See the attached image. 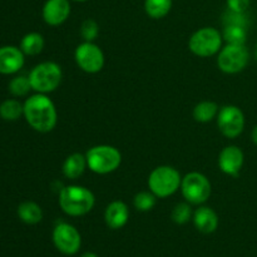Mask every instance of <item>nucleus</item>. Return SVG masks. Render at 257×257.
Instances as JSON below:
<instances>
[{
    "label": "nucleus",
    "mask_w": 257,
    "mask_h": 257,
    "mask_svg": "<svg viewBox=\"0 0 257 257\" xmlns=\"http://www.w3.org/2000/svg\"><path fill=\"white\" fill-rule=\"evenodd\" d=\"M88 167L87 157L82 153H72L65 158L63 163L62 172L68 180H77L84 173L85 168Z\"/></svg>",
    "instance_id": "f3484780"
},
{
    "label": "nucleus",
    "mask_w": 257,
    "mask_h": 257,
    "mask_svg": "<svg viewBox=\"0 0 257 257\" xmlns=\"http://www.w3.org/2000/svg\"><path fill=\"white\" fill-rule=\"evenodd\" d=\"M156 201H157V197L151 191H142L135 196L133 206L136 207V210L141 211V212H148L156 206Z\"/></svg>",
    "instance_id": "b1692460"
},
{
    "label": "nucleus",
    "mask_w": 257,
    "mask_h": 257,
    "mask_svg": "<svg viewBox=\"0 0 257 257\" xmlns=\"http://www.w3.org/2000/svg\"><path fill=\"white\" fill-rule=\"evenodd\" d=\"M63 72L59 64L54 62H43L35 65L29 73L32 89L37 93H52L59 87Z\"/></svg>",
    "instance_id": "39448f33"
},
{
    "label": "nucleus",
    "mask_w": 257,
    "mask_h": 257,
    "mask_svg": "<svg viewBox=\"0 0 257 257\" xmlns=\"http://www.w3.org/2000/svg\"><path fill=\"white\" fill-rule=\"evenodd\" d=\"M99 34V25L94 19H85L80 25V35L84 42H93Z\"/></svg>",
    "instance_id": "bb28decb"
},
{
    "label": "nucleus",
    "mask_w": 257,
    "mask_h": 257,
    "mask_svg": "<svg viewBox=\"0 0 257 257\" xmlns=\"http://www.w3.org/2000/svg\"><path fill=\"white\" fill-rule=\"evenodd\" d=\"M218 110L220 108H218L217 103L212 102V100H203L193 108V118L196 122L208 123L217 117Z\"/></svg>",
    "instance_id": "aec40b11"
},
{
    "label": "nucleus",
    "mask_w": 257,
    "mask_h": 257,
    "mask_svg": "<svg viewBox=\"0 0 257 257\" xmlns=\"http://www.w3.org/2000/svg\"><path fill=\"white\" fill-rule=\"evenodd\" d=\"M88 168L97 175H108L117 170L122 163V155L113 146L99 145L90 148L87 153Z\"/></svg>",
    "instance_id": "20e7f679"
},
{
    "label": "nucleus",
    "mask_w": 257,
    "mask_h": 257,
    "mask_svg": "<svg viewBox=\"0 0 257 257\" xmlns=\"http://www.w3.org/2000/svg\"><path fill=\"white\" fill-rule=\"evenodd\" d=\"M245 161L242 150L237 146H227L218 156V167L225 175L237 177Z\"/></svg>",
    "instance_id": "f8f14e48"
},
{
    "label": "nucleus",
    "mask_w": 257,
    "mask_h": 257,
    "mask_svg": "<svg viewBox=\"0 0 257 257\" xmlns=\"http://www.w3.org/2000/svg\"><path fill=\"white\" fill-rule=\"evenodd\" d=\"M181 192L186 202L191 205H202L210 198L212 187L205 175L200 172H190L182 177Z\"/></svg>",
    "instance_id": "0eeeda50"
},
{
    "label": "nucleus",
    "mask_w": 257,
    "mask_h": 257,
    "mask_svg": "<svg viewBox=\"0 0 257 257\" xmlns=\"http://www.w3.org/2000/svg\"><path fill=\"white\" fill-rule=\"evenodd\" d=\"M217 125L226 138L238 137L245 128V115L236 105H223L217 114Z\"/></svg>",
    "instance_id": "9d476101"
},
{
    "label": "nucleus",
    "mask_w": 257,
    "mask_h": 257,
    "mask_svg": "<svg viewBox=\"0 0 257 257\" xmlns=\"http://www.w3.org/2000/svg\"><path fill=\"white\" fill-rule=\"evenodd\" d=\"M44 38L39 33H28L23 37L22 42H20V49L25 55H34L40 54L44 49Z\"/></svg>",
    "instance_id": "6ab92c4d"
},
{
    "label": "nucleus",
    "mask_w": 257,
    "mask_h": 257,
    "mask_svg": "<svg viewBox=\"0 0 257 257\" xmlns=\"http://www.w3.org/2000/svg\"><path fill=\"white\" fill-rule=\"evenodd\" d=\"M24 114V104L17 99H7L0 104V117L5 120H17Z\"/></svg>",
    "instance_id": "4be33fe9"
},
{
    "label": "nucleus",
    "mask_w": 257,
    "mask_h": 257,
    "mask_svg": "<svg viewBox=\"0 0 257 257\" xmlns=\"http://www.w3.org/2000/svg\"><path fill=\"white\" fill-rule=\"evenodd\" d=\"M251 138H252V142L257 146V125L253 127L252 133H251Z\"/></svg>",
    "instance_id": "c756f323"
},
{
    "label": "nucleus",
    "mask_w": 257,
    "mask_h": 257,
    "mask_svg": "<svg viewBox=\"0 0 257 257\" xmlns=\"http://www.w3.org/2000/svg\"><path fill=\"white\" fill-rule=\"evenodd\" d=\"M74 59L78 67L89 74H95L104 67L103 50L93 42H84L78 45L74 52Z\"/></svg>",
    "instance_id": "1a4fd4ad"
},
{
    "label": "nucleus",
    "mask_w": 257,
    "mask_h": 257,
    "mask_svg": "<svg viewBox=\"0 0 257 257\" xmlns=\"http://www.w3.org/2000/svg\"><path fill=\"white\" fill-rule=\"evenodd\" d=\"M246 37H247L246 28L238 25H226L223 28L222 38L227 44L245 45Z\"/></svg>",
    "instance_id": "5701e85b"
},
{
    "label": "nucleus",
    "mask_w": 257,
    "mask_h": 257,
    "mask_svg": "<svg viewBox=\"0 0 257 257\" xmlns=\"http://www.w3.org/2000/svg\"><path fill=\"white\" fill-rule=\"evenodd\" d=\"M227 9L238 13H246L251 4V0H226Z\"/></svg>",
    "instance_id": "c85d7f7f"
},
{
    "label": "nucleus",
    "mask_w": 257,
    "mask_h": 257,
    "mask_svg": "<svg viewBox=\"0 0 257 257\" xmlns=\"http://www.w3.org/2000/svg\"><path fill=\"white\" fill-rule=\"evenodd\" d=\"M24 117L28 124L40 133L53 131L58 122V113L54 103L43 93H37L25 100Z\"/></svg>",
    "instance_id": "f257e3e1"
},
{
    "label": "nucleus",
    "mask_w": 257,
    "mask_h": 257,
    "mask_svg": "<svg viewBox=\"0 0 257 257\" xmlns=\"http://www.w3.org/2000/svg\"><path fill=\"white\" fill-rule=\"evenodd\" d=\"M193 223L195 227L202 233H212L217 230L218 216L215 211L207 206H200L193 212Z\"/></svg>",
    "instance_id": "dca6fc26"
},
{
    "label": "nucleus",
    "mask_w": 257,
    "mask_h": 257,
    "mask_svg": "<svg viewBox=\"0 0 257 257\" xmlns=\"http://www.w3.org/2000/svg\"><path fill=\"white\" fill-rule=\"evenodd\" d=\"M18 216L27 225H37L42 221L43 211L38 203L33 201H25L18 207Z\"/></svg>",
    "instance_id": "a211bd4d"
},
{
    "label": "nucleus",
    "mask_w": 257,
    "mask_h": 257,
    "mask_svg": "<svg viewBox=\"0 0 257 257\" xmlns=\"http://www.w3.org/2000/svg\"><path fill=\"white\" fill-rule=\"evenodd\" d=\"M70 9V0H47L43 5V19L50 27H58L69 18Z\"/></svg>",
    "instance_id": "ddd939ff"
},
{
    "label": "nucleus",
    "mask_w": 257,
    "mask_h": 257,
    "mask_svg": "<svg viewBox=\"0 0 257 257\" xmlns=\"http://www.w3.org/2000/svg\"><path fill=\"white\" fill-rule=\"evenodd\" d=\"M222 40V34L216 28L205 27L191 35L188 48L197 57L208 58L220 52Z\"/></svg>",
    "instance_id": "423d86ee"
},
{
    "label": "nucleus",
    "mask_w": 257,
    "mask_h": 257,
    "mask_svg": "<svg viewBox=\"0 0 257 257\" xmlns=\"http://www.w3.org/2000/svg\"><path fill=\"white\" fill-rule=\"evenodd\" d=\"M53 242L57 250L64 255H74L79 251L82 237L74 226L60 222L53 230Z\"/></svg>",
    "instance_id": "9b49d317"
},
{
    "label": "nucleus",
    "mask_w": 257,
    "mask_h": 257,
    "mask_svg": "<svg viewBox=\"0 0 257 257\" xmlns=\"http://www.w3.org/2000/svg\"><path fill=\"white\" fill-rule=\"evenodd\" d=\"M24 53L20 48L7 45L0 48V73L14 74L24 65Z\"/></svg>",
    "instance_id": "4468645a"
},
{
    "label": "nucleus",
    "mask_w": 257,
    "mask_h": 257,
    "mask_svg": "<svg viewBox=\"0 0 257 257\" xmlns=\"http://www.w3.org/2000/svg\"><path fill=\"white\" fill-rule=\"evenodd\" d=\"M192 208H191V203L188 202H181L173 207L172 213H171V217L172 221L177 225H185L188 221L192 218Z\"/></svg>",
    "instance_id": "393cba45"
},
{
    "label": "nucleus",
    "mask_w": 257,
    "mask_h": 257,
    "mask_svg": "<svg viewBox=\"0 0 257 257\" xmlns=\"http://www.w3.org/2000/svg\"><path fill=\"white\" fill-rule=\"evenodd\" d=\"M95 197L87 187L78 185L64 186L59 191V206L64 213L72 217L87 215L93 210Z\"/></svg>",
    "instance_id": "f03ea898"
},
{
    "label": "nucleus",
    "mask_w": 257,
    "mask_h": 257,
    "mask_svg": "<svg viewBox=\"0 0 257 257\" xmlns=\"http://www.w3.org/2000/svg\"><path fill=\"white\" fill-rule=\"evenodd\" d=\"M80 257H98L94 252H84Z\"/></svg>",
    "instance_id": "7c9ffc66"
},
{
    "label": "nucleus",
    "mask_w": 257,
    "mask_h": 257,
    "mask_svg": "<svg viewBox=\"0 0 257 257\" xmlns=\"http://www.w3.org/2000/svg\"><path fill=\"white\" fill-rule=\"evenodd\" d=\"M248 59L250 55L245 45L227 44L218 52L217 65L226 74H236L245 69Z\"/></svg>",
    "instance_id": "6e6552de"
},
{
    "label": "nucleus",
    "mask_w": 257,
    "mask_h": 257,
    "mask_svg": "<svg viewBox=\"0 0 257 257\" xmlns=\"http://www.w3.org/2000/svg\"><path fill=\"white\" fill-rule=\"evenodd\" d=\"M223 25H238V27H243L247 28L248 20H247V15L246 13H238V12H233V10L227 9L223 14L222 18Z\"/></svg>",
    "instance_id": "cd10ccee"
},
{
    "label": "nucleus",
    "mask_w": 257,
    "mask_h": 257,
    "mask_svg": "<svg viewBox=\"0 0 257 257\" xmlns=\"http://www.w3.org/2000/svg\"><path fill=\"white\" fill-rule=\"evenodd\" d=\"M70 2H78V3H83V2H87V0H70Z\"/></svg>",
    "instance_id": "2f4dec72"
},
{
    "label": "nucleus",
    "mask_w": 257,
    "mask_h": 257,
    "mask_svg": "<svg viewBox=\"0 0 257 257\" xmlns=\"http://www.w3.org/2000/svg\"><path fill=\"white\" fill-rule=\"evenodd\" d=\"M32 89V84H30L29 77H24V75H19L10 80L9 83V92L15 97H24Z\"/></svg>",
    "instance_id": "a878e982"
},
{
    "label": "nucleus",
    "mask_w": 257,
    "mask_h": 257,
    "mask_svg": "<svg viewBox=\"0 0 257 257\" xmlns=\"http://www.w3.org/2000/svg\"><path fill=\"white\" fill-rule=\"evenodd\" d=\"M130 220L128 206L122 201H113L107 206L104 211V221L112 230H119L124 227Z\"/></svg>",
    "instance_id": "2eb2a0df"
},
{
    "label": "nucleus",
    "mask_w": 257,
    "mask_h": 257,
    "mask_svg": "<svg viewBox=\"0 0 257 257\" xmlns=\"http://www.w3.org/2000/svg\"><path fill=\"white\" fill-rule=\"evenodd\" d=\"M173 0H145V12L152 19H162L172 9Z\"/></svg>",
    "instance_id": "412c9836"
},
{
    "label": "nucleus",
    "mask_w": 257,
    "mask_h": 257,
    "mask_svg": "<svg viewBox=\"0 0 257 257\" xmlns=\"http://www.w3.org/2000/svg\"><path fill=\"white\" fill-rule=\"evenodd\" d=\"M256 58H257V45H256Z\"/></svg>",
    "instance_id": "473e14b6"
},
{
    "label": "nucleus",
    "mask_w": 257,
    "mask_h": 257,
    "mask_svg": "<svg viewBox=\"0 0 257 257\" xmlns=\"http://www.w3.org/2000/svg\"><path fill=\"white\" fill-rule=\"evenodd\" d=\"M181 173L172 166H158L148 177V187L157 198L172 196L181 188Z\"/></svg>",
    "instance_id": "7ed1b4c3"
}]
</instances>
